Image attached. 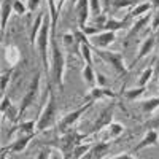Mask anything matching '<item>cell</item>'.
<instances>
[{
	"label": "cell",
	"instance_id": "cell-30",
	"mask_svg": "<svg viewBox=\"0 0 159 159\" xmlns=\"http://www.w3.org/2000/svg\"><path fill=\"white\" fill-rule=\"evenodd\" d=\"M13 11H15L16 15H19V16H24L25 11H29L27 10V3H22L21 0H15V2H13Z\"/></svg>",
	"mask_w": 159,
	"mask_h": 159
},
{
	"label": "cell",
	"instance_id": "cell-46",
	"mask_svg": "<svg viewBox=\"0 0 159 159\" xmlns=\"http://www.w3.org/2000/svg\"><path fill=\"white\" fill-rule=\"evenodd\" d=\"M57 2H59V0H57Z\"/></svg>",
	"mask_w": 159,
	"mask_h": 159
},
{
	"label": "cell",
	"instance_id": "cell-36",
	"mask_svg": "<svg viewBox=\"0 0 159 159\" xmlns=\"http://www.w3.org/2000/svg\"><path fill=\"white\" fill-rule=\"evenodd\" d=\"M62 40H64V45L65 46H70V45H73V42H76L75 34H64Z\"/></svg>",
	"mask_w": 159,
	"mask_h": 159
},
{
	"label": "cell",
	"instance_id": "cell-11",
	"mask_svg": "<svg viewBox=\"0 0 159 159\" xmlns=\"http://www.w3.org/2000/svg\"><path fill=\"white\" fill-rule=\"evenodd\" d=\"M115 40H116V32H102L99 35H96L94 38H92V42H91V46L92 48H99V49H105V48H108L111 43H115Z\"/></svg>",
	"mask_w": 159,
	"mask_h": 159
},
{
	"label": "cell",
	"instance_id": "cell-14",
	"mask_svg": "<svg viewBox=\"0 0 159 159\" xmlns=\"http://www.w3.org/2000/svg\"><path fill=\"white\" fill-rule=\"evenodd\" d=\"M139 107L145 116H150L153 111L159 108V97H151V99H145L139 103Z\"/></svg>",
	"mask_w": 159,
	"mask_h": 159
},
{
	"label": "cell",
	"instance_id": "cell-35",
	"mask_svg": "<svg viewBox=\"0 0 159 159\" xmlns=\"http://www.w3.org/2000/svg\"><path fill=\"white\" fill-rule=\"evenodd\" d=\"M159 29V8L154 11V15H153V19H151V30H157Z\"/></svg>",
	"mask_w": 159,
	"mask_h": 159
},
{
	"label": "cell",
	"instance_id": "cell-8",
	"mask_svg": "<svg viewBox=\"0 0 159 159\" xmlns=\"http://www.w3.org/2000/svg\"><path fill=\"white\" fill-rule=\"evenodd\" d=\"M156 43H157V40H156V35L154 34H150L147 38L142 42V45H140V49H139V54H137V57L134 59V62H132V65L130 67H135L137 65V62H140L143 57H147L150 52L154 49V46H156Z\"/></svg>",
	"mask_w": 159,
	"mask_h": 159
},
{
	"label": "cell",
	"instance_id": "cell-29",
	"mask_svg": "<svg viewBox=\"0 0 159 159\" xmlns=\"http://www.w3.org/2000/svg\"><path fill=\"white\" fill-rule=\"evenodd\" d=\"M89 8H91L92 16H100V13L103 10V5H102L100 0H89Z\"/></svg>",
	"mask_w": 159,
	"mask_h": 159
},
{
	"label": "cell",
	"instance_id": "cell-5",
	"mask_svg": "<svg viewBox=\"0 0 159 159\" xmlns=\"http://www.w3.org/2000/svg\"><path fill=\"white\" fill-rule=\"evenodd\" d=\"M40 78H42V73L37 72L35 76L32 78V81H30L27 91H25L24 97L21 99V103H19V118L27 111V108L35 102V99L38 96V91H40Z\"/></svg>",
	"mask_w": 159,
	"mask_h": 159
},
{
	"label": "cell",
	"instance_id": "cell-19",
	"mask_svg": "<svg viewBox=\"0 0 159 159\" xmlns=\"http://www.w3.org/2000/svg\"><path fill=\"white\" fill-rule=\"evenodd\" d=\"M83 80H84V83H88L91 88L97 86V73L94 72L92 65H89V64L84 65V69H83Z\"/></svg>",
	"mask_w": 159,
	"mask_h": 159
},
{
	"label": "cell",
	"instance_id": "cell-42",
	"mask_svg": "<svg viewBox=\"0 0 159 159\" xmlns=\"http://www.w3.org/2000/svg\"><path fill=\"white\" fill-rule=\"evenodd\" d=\"M110 3H111V0H103V7L107 10H110Z\"/></svg>",
	"mask_w": 159,
	"mask_h": 159
},
{
	"label": "cell",
	"instance_id": "cell-34",
	"mask_svg": "<svg viewBox=\"0 0 159 159\" xmlns=\"http://www.w3.org/2000/svg\"><path fill=\"white\" fill-rule=\"evenodd\" d=\"M11 107H13V103H11L10 96H3V99H2V107H0V111H2V115L7 113L8 108H11Z\"/></svg>",
	"mask_w": 159,
	"mask_h": 159
},
{
	"label": "cell",
	"instance_id": "cell-6",
	"mask_svg": "<svg viewBox=\"0 0 159 159\" xmlns=\"http://www.w3.org/2000/svg\"><path fill=\"white\" fill-rule=\"evenodd\" d=\"M116 102H110L105 108L100 110V113L97 115V119L94 121V124H92V129L91 132H100L103 127H108L111 123H113V116H115V110H116Z\"/></svg>",
	"mask_w": 159,
	"mask_h": 159
},
{
	"label": "cell",
	"instance_id": "cell-20",
	"mask_svg": "<svg viewBox=\"0 0 159 159\" xmlns=\"http://www.w3.org/2000/svg\"><path fill=\"white\" fill-rule=\"evenodd\" d=\"M16 130L21 132V135L22 134H35L37 130V121H34V119H27V121H22L18 124Z\"/></svg>",
	"mask_w": 159,
	"mask_h": 159
},
{
	"label": "cell",
	"instance_id": "cell-31",
	"mask_svg": "<svg viewBox=\"0 0 159 159\" xmlns=\"http://www.w3.org/2000/svg\"><path fill=\"white\" fill-rule=\"evenodd\" d=\"M80 30H81L84 35H88V37H96V35H99V34L103 32L102 27H96V25H86V27L80 29Z\"/></svg>",
	"mask_w": 159,
	"mask_h": 159
},
{
	"label": "cell",
	"instance_id": "cell-9",
	"mask_svg": "<svg viewBox=\"0 0 159 159\" xmlns=\"http://www.w3.org/2000/svg\"><path fill=\"white\" fill-rule=\"evenodd\" d=\"M159 142V134H157V130L154 129H150L145 132V137L135 145L134 148H132V153H139L145 148H148V147H154V145H157Z\"/></svg>",
	"mask_w": 159,
	"mask_h": 159
},
{
	"label": "cell",
	"instance_id": "cell-1",
	"mask_svg": "<svg viewBox=\"0 0 159 159\" xmlns=\"http://www.w3.org/2000/svg\"><path fill=\"white\" fill-rule=\"evenodd\" d=\"M65 52L59 48V45L54 42V38H51V73L54 83L64 89V73H65Z\"/></svg>",
	"mask_w": 159,
	"mask_h": 159
},
{
	"label": "cell",
	"instance_id": "cell-17",
	"mask_svg": "<svg viewBox=\"0 0 159 159\" xmlns=\"http://www.w3.org/2000/svg\"><path fill=\"white\" fill-rule=\"evenodd\" d=\"M5 59H7V62L11 65H16L19 61H21V52H19V49H18V46H15V45H8L7 48H5Z\"/></svg>",
	"mask_w": 159,
	"mask_h": 159
},
{
	"label": "cell",
	"instance_id": "cell-2",
	"mask_svg": "<svg viewBox=\"0 0 159 159\" xmlns=\"http://www.w3.org/2000/svg\"><path fill=\"white\" fill-rule=\"evenodd\" d=\"M48 91H49V99L45 103L42 113H40V116L37 119V130L38 132H43V130L49 129L52 124L56 123V113H57L56 96H54V92L51 91V86H48Z\"/></svg>",
	"mask_w": 159,
	"mask_h": 159
},
{
	"label": "cell",
	"instance_id": "cell-23",
	"mask_svg": "<svg viewBox=\"0 0 159 159\" xmlns=\"http://www.w3.org/2000/svg\"><path fill=\"white\" fill-rule=\"evenodd\" d=\"M139 5V0H111L110 10H123V8H134Z\"/></svg>",
	"mask_w": 159,
	"mask_h": 159
},
{
	"label": "cell",
	"instance_id": "cell-37",
	"mask_svg": "<svg viewBox=\"0 0 159 159\" xmlns=\"http://www.w3.org/2000/svg\"><path fill=\"white\" fill-rule=\"evenodd\" d=\"M40 3H42V0H27V10L30 13H35V10H38Z\"/></svg>",
	"mask_w": 159,
	"mask_h": 159
},
{
	"label": "cell",
	"instance_id": "cell-39",
	"mask_svg": "<svg viewBox=\"0 0 159 159\" xmlns=\"http://www.w3.org/2000/svg\"><path fill=\"white\" fill-rule=\"evenodd\" d=\"M108 159H135L134 156H132V153H119L113 157H108Z\"/></svg>",
	"mask_w": 159,
	"mask_h": 159
},
{
	"label": "cell",
	"instance_id": "cell-32",
	"mask_svg": "<svg viewBox=\"0 0 159 159\" xmlns=\"http://www.w3.org/2000/svg\"><path fill=\"white\" fill-rule=\"evenodd\" d=\"M143 129H145V130H150V129L157 130V129H159V115L154 116V118H150L148 121L143 124Z\"/></svg>",
	"mask_w": 159,
	"mask_h": 159
},
{
	"label": "cell",
	"instance_id": "cell-47",
	"mask_svg": "<svg viewBox=\"0 0 159 159\" xmlns=\"http://www.w3.org/2000/svg\"><path fill=\"white\" fill-rule=\"evenodd\" d=\"M157 80H159V78H157Z\"/></svg>",
	"mask_w": 159,
	"mask_h": 159
},
{
	"label": "cell",
	"instance_id": "cell-40",
	"mask_svg": "<svg viewBox=\"0 0 159 159\" xmlns=\"http://www.w3.org/2000/svg\"><path fill=\"white\" fill-rule=\"evenodd\" d=\"M97 86H100V88L107 86V78H105L102 73H97Z\"/></svg>",
	"mask_w": 159,
	"mask_h": 159
},
{
	"label": "cell",
	"instance_id": "cell-28",
	"mask_svg": "<svg viewBox=\"0 0 159 159\" xmlns=\"http://www.w3.org/2000/svg\"><path fill=\"white\" fill-rule=\"evenodd\" d=\"M80 52L86 64L92 65V46L91 45H80Z\"/></svg>",
	"mask_w": 159,
	"mask_h": 159
},
{
	"label": "cell",
	"instance_id": "cell-7",
	"mask_svg": "<svg viewBox=\"0 0 159 159\" xmlns=\"http://www.w3.org/2000/svg\"><path fill=\"white\" fill-rule=\"evenodd\" d=\"M96 102H86L84 105H81V107H78V108H75L73 111H70V113H67L62 119H61V123H59V130L61 132H67V129L69 127H72L80 118L83 116V113H86L89 108H92V105H94Z\"/></svg>",
	"mask_w": 159,
	"mask_h": 159
},
{
	"label": "cell",
	"instance_id": "cell-22",
	"mask_svg": "<svg viewBox=\"0 0 159 159\" xmlns=\"http://www.w3.org/2000/svg\"><path fill=\"white\" fill-rule=\"evenodd\" d=\"M11 11H13V3L10 0H3V3H2V32H5V29H7Z\"/></svg>",
	"mask_w": 159,
	"mask_h": 159
},
{
	"label": "cell",
	"instance_id": "cell-3",
	"mask_svg": "<svg viewBox=\"0 0 159 159\" xmlns=\"http://www.w3.org/2000/svg\"><path fill=\"white\" fill-rule=\"evenodd\" d=\"M35 43H37L40 57H42V62H43V69L48 73V65H49L48 64V46L51 45V18H49V15L45 19L43 27H42V30H40Z\"/></svg>",
	"mask_w": 159,
	"mask_h": 159
},
{
	"label": "cell",
	"instance_id": "cell-26",
	"mask_svg": "<svg viewBox=\"0 0 159 159\" xmlns=\"http://www.w3.org/2000/svg\"><path fill=\"white\" fill-rule=\"evenodd\" d=\"M153 75H154V65H150V67H147V69H145V70L140 73L137 86H147L148 81L153 78Z\"/></svg>",
	"mask_w": 159,
	"mask_h": 159
},
{
	"label": "cell",
	"instance_id": "cell-33",
	"mask_svg": "<svg viewBox=\"0 0 159 159\" xmlns=\"http://www.w3.org/2000/svg\"><path fill=\"white\" fill-rule=\"evenodd\" d=\"M11 73H13V69L5 70L2 73V92H3V94H5V91H7V86L10 83V80H11Z\"/></svg>",
	"mask_w": 159,
	"mask_h": 159
},
{
	"label": "cell",
	"instance_id": "cell-15",
	"mask_svg": "<svg viewBox=\"0 0 159 159\" xmlns=\"http://www.w3.org/2000/svg\"><path fill=\"white\" fill-rule=\"evenodd\" d=\"M129 19H130L129 16H127V19L108 18V19H107V22H105V25H103V30H105V32H118V30H121V29H124V27H126Z\"/></svg>",
	"mask_w": 159,
	"mask_h": 159
},
{
	"label": "cell",
	"instance_id": "cell-41",
	"mask_svg": "<svg viewBox=\"0 0 159 159\" xmlns=\"http://www.w3.org/2000/svg\"><path fill=\"white\" fill-rule=\"evenodd\" d=\"M154 75L159 78V57L156 59V64H154Z\"/></svg>",
	"mask_w": 159,
	"mask_h": 159
},
{
	"label": "cell",
	"instance_id": "cell-16",
	"mask_svg": "<svg viewBox=\"0 0 159 159\" xmlns=\"http://www.w3.org/2000/svg\"><path fill=\"white\" fill-rule=\"evenodd\" d=\"M43 22H45V13H38L37 18H35V22L32 25V30H30V35H29V40H30V45L35 46V42H37V37L40 34L43 27Z\"/></svg>",
	"mask_w": 159,
	"mask_h": 159
},
{
	"label": "cell",
	"instance_id": "cell-43",
	"mask_svg": "<svg viewBox=\"0 0 159 159\" xmlns=\"http://www.w3.org/2000/svg\"><path fill=\"white\" fill-rule=\"evenodd\" d=\"M151 3H153V8H154V10L159 8V0H151Z\"/></svg>",
	"mask_w": 159,
	"mask_h": 159
},
{
	"label": "cell",
	"instance_id": "cell-24",
	"mask_svg": "<svg viewBox=\"0 0 159 159\" xmlns=\"http://www.w3.org/2000/svg\"><path fill=\"white\" fill-rule=\"evenodd\" d=\"M145 91H147V86H135V88H130V89L124 91L123 96H124L127 100H137Z\"/></svg>",
	"mask_w": 159,
	"mask_h": 159
},
{
	"label": "cell",
	"instance_id": "cell-13",
	"mask_svg": "<svg viewBox=\"0 0 159 159\" xmlns=\"http://www.w3.org/2000/svg\"><path fill=\"white\" fill-rule=\"evenodd\" d=\"M153 19V16H150V15H145V16H142V18H137V21L130 25V30H129V34H127V38L126 40H130V38H134V37H137V34L139 32H142L147 25L150 24V21Z\"/></svg>",
	"mask_w": 159,
	"mask_h": 159
},
{
	"label": "cell",
	"instance_id": "cell-45",
	"mask_svg": "<svg viewBox=\"0 0 159 159\" xmlns=\"http://www.w3.org/2000/svg\"><path fill=\"white\" fill-rule=\"evenodd\" d=\"M78 2V0H72V3H76Z\"/></svg>",
	"mask_w": 159,
	"mask_h": 159
},
{
	"label": "cell",
	"instance_id": "cell-10",
	"mask_svg": "<svg viewBox=\"0 0 159 159\" xmlns=\"http://www.w3.org/2000/svg\"><path fill=\"white\" fill-rule=\"evenodd\" d=\"M116 96H118L116 92H113V91L108 89V88L94 86V88H91L86 100H88V102H97V100H102V99H116Z\"/></svg>",
	"mask_w": 159,
	"mask_h": 159
},
{
	"label": "cell",
	"instance_id": "cell-18",
	"mask_svg": "<svg viewBox=\"0 0 159 159\" xmlns=\"http://www.w3.org/2000/svg\"><path fill=\"white\" fill-rule=\"evenodd\" d=\"M151 8H153V3H150V2H142V3L135 5L134 8L130 10L129 18H142V16H145V15H148V11H151Z\"/></svg>",
	"mask_w": 159,
	"mask_h": 159
},
{
	"label": "cell",
	"instance_id": "cell-12",
	"mask_svg": "<svg viewBox=\"0 0 159 159\" xmlns=\"http://www.w3.org/2000/svg\"><path fill=\"white\" fill-rule=\"evenodd\" d=\"M35 137V134H22L21 137H18L15 142H13L10 147H5L3 151H10V153H22L27 145L32 142V139Z\"/></svg>",
	"mask_w": 159,
	"mask_h": 159
},
{
	"label": "cell",
	"instance_id": "cell-44",
	"mask_svg": "<svg viewBox=\"0 0 159 159\" xmlns=\"http://www.w3.org/2000/svg\"><path fill=\"white\" fill-rule=\"evenodd\" d=\"M154 35H156V40H157V42H159V29L154 32Z\"/></svg>",
	"mask_w": 159,
	"mask_h": 159
},
{
	"label": "cell",
	"instance_id": "cell-4",
	"mask_svg": "<svg viewBox=\"0 0 159 159\" xmlns=\"http://www.w3.org/2000/svg\"><path fill=\"white\" fill-rule=\"evenodd\" d=\"M92 49L97 52V56H99L103 62L110 64L118 75H126V73H127V69L124 67V57H123L121 52L107 51V49H99V48H92Z\"/></svg>",
	"mask_w": 159,
	"mask_h": 159
},
{
	"label": "cell",
	"instance_id": "cell-38",
	"mask_svg": "<svg viewBox=\"0 0 159 159\" xmlns=\"http://www.w3.org/2000/svg\"><path fill=\"white\" fill-rule=\"evenodd\" d=\"M49 154H51V151H49L48 148H43V150H40V151H38L37 159H49Z\"/></svg>",
	"mask_w": 159,
	"mask_h": 159
},
{
	"label": "cell",
	"instance_id": "cell-25",
	"mask_svg": "<svg viewBox=\"0 0 159 159\" xmlns=\"http://www.w3.org/2000/svg\"><path fill=\"white\" fill-rule=\"evenodd\" d=\"M124 126L123 124H119V123H111L110 126H108V139L110 140H115V139H118L119 135H123L124 134Z\"/></svg>",
	"mask_w": 159,
	"mask_h": 159
},
{
	"label": "cell",
	"instance_id": "cell-21",
	"mask_svg": "<svg viewBox=\"0 0 159 159\" xmlns=\"http://www.w3.org/2000/svg\"><path fill=\"white\" fill-rule=\"evenodd\" d=\"M108 150H110V143L99 142L92 147V156H94L96 159H103V156L108 153Z\"/></svg>",
	"mask_w": 159,
	"mask_h": 159
},
{
	"label": "cell",
	"instance_id": "cell-27",
	"mask_svg": "<svg viewBox=\"0 0 159 159\" xmlns=\"http://www.w3.org/2000/svg\"><path fill=\"white\" fill-rule=\"evenodd\" d=\"M92 150V145H89V143H80V145H76V147L73 148V151H72V157L73 159H81L88 151H91Z\"/></svg>",
	"mask_w": 159,
	"mask_h": 159
}]
</instances>
